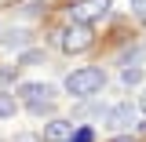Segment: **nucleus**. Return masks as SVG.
Here are the masks:
<instances>
[{"label":"nucleus","instance_id":"1","mask_svg":"<svg viewBox=\"0 0 146 142\" xmlns=\"http://www.w3.org/2000/svg\"><path fill=\"white\" fill-rule=\"evenodd\" d=\"M66 95L70 98H95L99 91L106 88V73L99 69V66H84V69H73L66 77Z\"/></svg>","mask_w":146,"mask_h":142},{"label":"nucleus","instance_id":"2","mask_svg":"<svg viewBox=\"0 0 146 142\" xmlns=\"http://www.w3.org/2000/svg\"><path fill=\"white\" fill-rule=\"evenodd\" d=\"M18 98L33 109V113H48V109L55 106V98H58V88L48 84V80H44V84H40V80H29V84L18 88Z\"/></svg>","mask_w":146,"mask_h":142},{"label":"nucleus","instance_id":"3","mask_svg":"<svg viewBox=\"0 0 146 142\" xmlns=\"http://www.w3.org/2000/svg\"><path fill=\"white\" fill-rule=\"evenodd\" d=\"M58 44H62V51H66V55H80V51H88L91 44H95V33H91L88 26L73 22V26H66V29L58 33Z\"/></svg>","mask_w":146,"mask_h":142},{"label":"nucleus","instance_id":"4","mask_svg":"<svg viewBox=\"0 0 146 142\" xmlns=\"http://www.w3.org/2000/svg\"><path fill=\"white\" fill-rule=\"evenodd\" d=\"M110 7H113V0H77V4H70V18L80 26H91V22L106 18Z\"/></svg>","mask_w":146,"mask_h":142},{"label":"nucleus","instance_id":"5","mask_svg":"<svg viewBox=\"0 0 146 142\" xmlns=\"http://www.w3.org/2000/svg\"><path fill=\"white\" fill-rule=\"evenodd\" d=\"M135 117H139V109H135V102H128V98L106 109V124L113 131H131L135 127Z\"/></svg>","mask_w":146,"mask_h":142},{"label":"nucleus","instance_id":"6","mask_svg":"<svg viewBox=\"0 0 146 142\" xmlns=\"http://www.w3.org/2000/svg\"><path fill=\"white\" fill-rule=\"evenodd\" d=\"M70 135H73V120H66V117L48 120L44 131H40V139H44V142H70Z\"/></svg>","mask_w":146,"mask_h":142},{"label":"nucleus","instance_id":"7","mask_svg":"<svg viewBox=\"0 0 146 142\" xmlns=\"http://www.w3.org/2000/svg\"><path fill=\"white\" fill-rule=\"evenodd\" d=\"M0 44L4 48H22V44H29V29H7L0 36Z\"/></svg>","mask_w":146,"mask_h":142},{"label":"nucleus","instance_id":"8","mask_svg":"<svg viewBox=\"0 0 146 142\" xmlns=\"http://www.w3.org/2000/svg\"><path fill=\"white\" fill-rule=\"evenodd\" d=\"M15 95H7V91H0V120H4V117H11V113H15Z\"/></svg>","mask_w":146,"mask_h":142},{"label":"nucleus","instance_id":"9","mask_svg":"<svg viewBox=\"0 0 146 142\" xmlns=\"http://www.w3.org/2000/svg\"><path fill=\"white\" fill-rule=\"evenodd\" d=\"M121 80H124L128 88H131V84H139V80H143V69H139V66H124V73H121Z\"/></svg>","mask_w":146,"mask_h":142},{"label":"nucleus","instance_id":"10","mask_svg":"<svg viewBox=\"0 0 146 142\" xmlns=\"http://www.w3.org/2000/svg\"><path fill=\"white\" fill-rule=\"evenodd\" d=\"M91 139H95V131H91V127H77V131L70 135V142H91Z\"/></svg>","mask_w":146,"mask_h":142},{"label":"nucleus","instance_id":"11","mask_svg":"<svg viewBox=\"0 0 146 142\" xmlns=\"http://www.w3.org/2000/svg\"><path fill=\"white\" fill-rule=\"evenodd\" d=\"M44 62V51H26L22 55V66H40Z\"/></svg>","mask_w":146,"mask_h":142},{"label":"nucleus","instance_id":"12","mask_svg":"<svg viewBox=\"0 0 146 142\" xmlns=\"http://www.w3.org/2000/svg\"><path fill=\"white\" fill-rule=\"evenodd\" d=\"M15 142H44L40 135H15Z\"/></svg>","mask_w":146,"mask_h":142},{"label":"nucleus","instance_id":"13","mask_svg":"<svg viewBox=\"0 0 146 142\" xmlns=\"http://www.w3.org/2000/svg\"><path fill=\"white\" fill-rule=\"evenodd\" d=\"M131 7H135L139 15H146V0H131Z\"/></svg>","mask_w":146,"mask_h":142},{"label":"nucleus","instance_id":"14","mask_svg":"<svg viewBox=\"0 0 146 142\" xmlns=\"http://www.w3.org/2000/svg\"><path fill=\"white\" fill-rule=\"evenodd\" d=\"M139 106H143V113H146V91H143V102H139Z\"/></svg>","mask_w":146,"mask_h":142},{"label":"nucleus","instance_id":"15","mask_svg":"<svg viewBox=\"0 0 146 142\" xmlns=\"http://www.w3.org/2000/svg\"><path fill=\"white\" fill-rule=\"evenodd\" d=\"M113 142H131V139H113Z\"/></svg>","mask_w":146,"mask_h":142},{"label":"nucleus","instance_id":"16","mask_svg":"<svg viewBox=\"0 0 146 142\" xmlns=\"http://www.w3.org/2000/svg\"><path fill=\"white\" fill-rule=\"evenodd\" d=\"M0 142H4V139H0Z\"/></svg>","mask_w":146,"mask_h":142}]
</instances>
